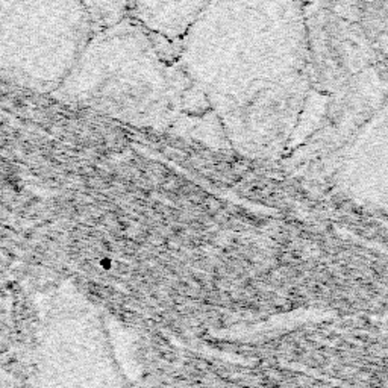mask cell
<instances>
[{"label":"cell","instance_id":"6da1fadb","mask_svg":"<svg viewBox=\"0 0 388 388\" xmlns=\"http://www.w3.org/2000/svg\"><path fill=\"white\" fill-rule=\"evenodd\" d=\"M32 388H128L94 320H53L38 344Z\"/></svg>","mask_w":388,"mask_h":388}]
</instances>
